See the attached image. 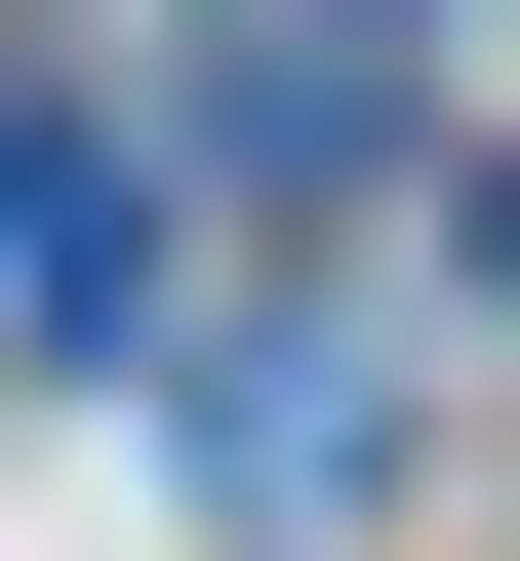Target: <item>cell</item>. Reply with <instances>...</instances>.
Instances as JSON below:
<instances>
[{"instance_id":"1","label":"cell","mask_w":520,"mask_h":561,"mask_svg":"<svg viewBox=\"0 0 520 561\" xmlns=\"http://www.w3.org/2000/svg\"><path fill=\"white\" fill-rule=\"evenodd\" d=\"M0 280H41V321H120V280H161V201H120V121H0Z\"/></svg>"},{"instance_id":"2","label":"cell","mask_w":520,"mask_h":561,"mask_svg":"<svg viewBox=\"0 0 520 561\" xmlns=\"http://www.w3.org/2000/svg\"><path fill=\"white\" fill-rule=\"evenodd\" d=\"M200 121H241V161H360V121H401V41H321V0H241V41H200Z\"/></svg>"},{"instance_id":"3","label":"cell","mask_w":520,"mask_h":561,"mask_svg":"<svg viewBox=\"0 0 520 561\" xmlns=\"http://www.w3.org/2000/svg\"><path fill=\"white\" fill-rule=\"evenodd\" d=\"M481 280H520V161H481Z\"/></svg>"}]
</instances>
